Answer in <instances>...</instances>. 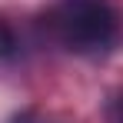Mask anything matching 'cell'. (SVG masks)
<instances>
[{
  "label": "cell",
  "instance_id": "cell-1",
  "mask_svg": "<svg viewBox=\"0 0 123 123\" xmlns=\"http://www.w3.org/2000/svg\"><path fill=\"white\" fill-rule=\"evenodd\" d=\"M47 37L77 57H103L120 33L110 0H53L43 13Z\"/></svg>",
  "mask_w": 123,
  "mask_h": 123
},
{
  "label": "cell",
  "instance_id": "cell-2",
  "mask_svg": "<svg viewBox=\"0 0 123 123\" xmlns=\"http://www.w3.org/2000/svg\"><path fill=\"white\" fill-rule=\"evenodd\" d=\"M20 53V40L13 33V27L7 20H0V60H13Z\"/></svg>",
  "mask_w": 123,
  "mask_h": 123
},
{
  "label": "cell",
  "instance_id": "cell-3",
  "mask_svg": "<svg viewBox=\"0 0 123 123\" xmlns=\"http://www.w3.org/2000/svg\"><path fill=\"white\" fill-rule=\"evenodd\" d=\"M13 123H63V120L53 117V113H43V110H27V113H20Z\"/></svg>",
  "mask_w": 123,
  "mask_h": 123
},
{
  "label": "cell",
  "instance_id": "cell-4",
  "mask_svg": "<svg viewBox=\"0 0 123 123\" xmlns=\"http://www.w3.org/2000/svg\"><path fill=\"white\" fill-rule=\"evenodd\" d=\"M106 120H110V123H123V97L110 100V106H106Z\"/></svg>",
  "mask_w": 123,
  "mask_h": 123
}]
</instances>
